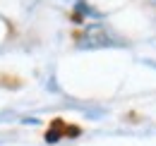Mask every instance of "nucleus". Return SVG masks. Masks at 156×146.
Listing matches in <instances>:
<instances>
[{
  "instance_id": "nucleus-1",
  "label": "nucleus",
  "mask_w": 156,
  "mask_h": 146,
  "mask_svg": "<svg viewBox=\"0 0 156 146\" xmlns=\"http://www.w3.org/2000/svg\"><path fill=\"white\" fill-rule=\"evenodd\" d=\"M118 41L111 36L108 29L91 24V26H84L82 31L75 34V46L82 50H96V48H106V46H115Z\"/></svg>"
},
{
  "instance_id": "nucleus-2",
  "label": "nucleus",
  "mask_w": 156,
  "mask_h": 146,
  "mask_svg": "<svg viewBox=\"0 0 156 146\" xmlns=\"http://www.w3.org/2000/svg\"><path fill=\"white\" fill-rule=\"evenodd\" d=\"M60 139V122H55V129L46 132V141H58Z\"/></svg>"
}]
</instances>
